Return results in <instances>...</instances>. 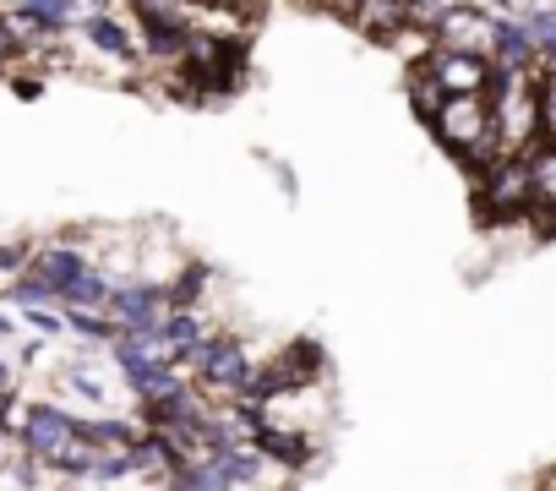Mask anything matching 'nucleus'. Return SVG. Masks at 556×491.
Instances as JSON below:
<instances>
[{
    "label": "nucleus",
    "instance_id": "f3484780",
    "mask_svg": "<svg viewBox=\"0 0 556 491\" xmlns=\"http://www.w3.org/2000/svg\"><path fill=\"white\" fill-rule=\"evenodd\" d=\"M66 388H72L77 399H88L93 410H104V404H110V388H104V382H99V377H93V372H88L83 361H77V366L66 372Z\"/></svg>",
    "mask_w": 556,
    "mask_h": 491
},
{
    "label": "nucleus",
    "instance_id": "6e6552de",
    "mask_svg": "<svg viewBox=\"0 0 556 491\" xmlns=\"http://www.w3.org/2000/svg\"><path fill=\"white\" fill-rule=\"evenodd\" d=\"M77 28H83V39H88L93 50H104L110 61H142V28H137L131 12H99V17H83Z\"/></svg>",
    "mask_w": 556,
    "mask_h": 491
},
{
    "label": "nucleus",
    "instance_id": "9b49d317",
    "mask_svg": "<svg viewBox=\"0 0 556 491\" xmlns=\"http://www.w3.org/2000/svg\"><path fill=\"white\" fill-rule=\"evenodd\" d=\"M529 180H534V207H556V142L551 137L529 148Z\"/></svg>",
    "mask_w": 556,
    "mask_h": 491
},
{
    "label": "nucleus",
    "instance_id": "f257e3e1",
    "mask_svg": "<svg viewBox=\"0 0 556 491\" xmlns=\"http://www.w3.org/2000/svg\"><path fill=\"white\" fill-rule=\"evenodd\" d=\"M431 137L458 153L464 164H491L502 148H496V126H491V99L485 93H442V104L431 110Z\"/></svg>",
    "mask_w": 556,
    "mask_h": 491
},
{
    "label": "nucleus",
    "instance_id": "f03ea898",
    "mask_svg": "<svg viewBox=\"0 0 556 491\" xmlns=\"http://www.w3.org/2000/svg\"><path fill=\"white\" fill-rule=\"evenodd\" d=\"M256 366V355H251V344L240 339V333H202V344L186 355V372H191V382L207 393V399H235V388L245 382V372Z\"/></svg>",
    "mask_w": 556,
    "mask_h": 491
},
{
    "label": "nucleus",
    "instance_id": "a878e982",
    "mask_svg": "<svg viewBox=\"0 0 556 491\" xmlns=\"http://www.w3.org/2000/svg\"><path fill=\"white\" fill-rule=\"evenodd\" d=\"M12 7H17V0H12Z\"/></svg>",
    "mask_w": 556,
    "mask_h": 491
},
{
    "label": "nucleus",
    "instance_id": "4be33fe9",
    "mask_svg": "<svg viewBox=\"0 0 556 491\" xmlns=\"http://www.w3.org/2000/svg\"><path fill=\"white\" fill-rule=\"evenodd\" d=\"M0 393H17V366L0 355Z\"/></svg>",
    "mask_w": 556,
    "mask_h": 491
},
{
    "label": "nucleus",
    "instance_id": "7ed1b4c3",
    "mask_svg": "<svg viewBox=\"0 0 556 491\" xmlns=\"http://www.w3.org/2000/svg\"><path fill=\"white\" fill-rule=\"evenodd\" d=\"M475 191L480 207L496 218H513L523 207H534V180H529V153H496L491 164L475 169Z\"/></svg>",
    "mask_w": 556,
    "mask_h": 491
},
{
    "label": "nucleus",
    "instance_id": "b1692460",
    "mask_svg": "<svg viewBox=\"0 0 556 491\" xmlns=\"http://www.w3.org/2000/svg\"><path fill=\"white\" fill-rule=\"evenodd\" d=\"M333 7H355V0H333Z\"/></svg>",
    "mask_w": 556,
    "mask_h": 491
},
{
    "label": "nucleus",
    "instance_id": "dca6fc26",
    "mask_svg": "<svg viewBox=\"0 0 556 491\" xmlns=\"http://www.w3.org/2000/svg\"><path fill=\"white\" fill-rule=\"evenodd\" d=\"M534 93H540V137L556 142V66H545L534 77Z\"/></svg>",
    "mask_w": 556,
    "mask_h": 491
},
{
    "label": "nucleus",
    "instance_id": "ddd939ff",
    "mask_svg": "<svg viewBox=\"0 0 556 491\" xmlns=\"http://www.w3.org/2000/svg\"><path fill=\"white\" fill-rule=\"evenodd\" d=\"M137 431H142V420H126V415H83V437L99 448H131Z\"/></svg>",
    "mask_w": 556,
    "mask_h": 491
},
{
    "label": "nucleus",
    "instance_id": "9d476101",
    "mask_svg": "<svg viewBox=\"0 0 556 491\" xmlns=\"http://www.w3.org/2000/svg\"><path fill=\"white\" fill-rule=\"evenodd\" d=\"M110 290H115V279L88 263L72 285H61V306H99V312H104V306H110Z\"/></svg>",
    "mask_w": 556,
    "mask_h": 491
},
{
    "label": "nucleus",
    "instance_id": "0eeeda50",
    "mask_svg": "<svg viewBox=\"0 0 556 491\" xmlns=\"http://www.w3.org/2000/svg\"><path fill=\"white\" fill-rule=\"evenodd\" d=\"M491 23L485 12L475 7H442L431 17V45H447V50H469V55H491Z\"/></svg>",
    "mask_w": 556,
    "mask_h": 491
},
{
    "label": "nucleus",
    "instance_id": "a211bd4d",
    "mask_svg": "<svg viewBox=\"0 0 556 491\" xmlns=\"http://www.w3.org/2000/svg\"><path fill=\"white\" fill-rule=\"evenodd\" d=\"M409 99H415V115H420V121H431V110L442 104V88H437L420 66H409Z\"/></svg>",
    "mask_w": 556,
    "mask_h": 491
},
{
    "label": "nucleus",
    "instance_id": "5701e85b",
    "mask_svg": "<svg viewBox=\"0 0 556 491\" xmlns=\"http://www.w3.org/2000/svg\"><path fill=\"white\" fill-rule=\"evenodd\" d=\"M12 333H17V323H12V317H7V312H0V344H7V339H12Z\"/></svg>",
    "mask_w": 556,
    "mask_h": 491
},
{
    "label": "nucleus",
    "instance_id": "393cba45",
    "mask_svg": "<svg viewBox=\"0 0 556 491\" xmlns=\"http://www.w3.org/2000/svg\"><path fill=\"white\" fill-rule=\"evenodd\" d=\"M496 7H507V0H496Z\"/></svg>",
    "mask_w": 556,
    "mask_h": 491
},
{
    "label": "nucleus",
    "instance_id": "423d86ee",
    "mask_svg": "<svg viewBox=\"0 0 556 491\" xmlns=\"http://www.w3.org/2000/svg\"><path fill=\"white\" fill-rule=\"evenodd\" d=\"M415 66H420L442 93H485V88H491V55H469V50L431 45Z\"/></svg>",
    "mask_w": 556,
    "mask_h": 491
},
{
    "label": "nucleus",
    "instance_id": "aec40b11",
    "mask_svg": "<svg viewBox=\"0 0 556 491\" xmlns=\"http://www.w3.org/2000/svg\"><path fill=\"white\" fill-rule=\"evenodd\" d=\"M502 12H507V17H551L556 0H507Z\"/></svg>",
    "mask_w": 556,
    "mask_h": 491
},
{
    "label": "nucleus",
    "instance_id": "f8f14e48",
    "mask_svg": "<svg viewBox=\"0 0 556 491\" xmlns=\"http://www.w3.org/2000/svg\"><path fill=\"white\" fill-rule=\"evenodd\" d=\"M17 12L39 28V34H61L77 28V0H17Z\"/></svg>",
    "mask_w": 556,
    "mask_h": 491
},
{
    "label": "nucleus",
    "instance_id": "4468645a",
    "mask_svg": "<svg viewBox=\"0 0 556 491\" xmlns=\"http://www.w3.org/2000/svg\"><path fill=\"white\" fill-rule=\"evenodd\" d=\"M61 317H66V328L72 333H83L88 344H110L121 328H115V317L110 312H99V306H61Z\"/></svg>",
    "mask_w": 556,
    "mask_h": 491
},
{
    "label": "nucleus",
    "instance_id": "1a4fd4ad",
    "mask_svg": "<svg viewBox=\"0 0 556 491\" xmlns=\"http://www.w3.org/2000/svg\"><path fill=\"white\" fill-rule=\"evenodd\" d=\"M28 268H34V274H45V279L61 290V285H72V279L88 268V257L77 252V246H66V240H50V246H34Z\"/></svg>",
    "mask_w": 556,
    "mask_h": 491
},
{
    "label": "nucleus",
    "instance_id": "412c9836",
    "mask_svg": "<svg viewBox=\"0 0 556 491\" xmlns=\"http://www.w3.org/2000/svg\"><path fill=\"white\" fill-rule=\"evenodd\" d=\"M34 246H0V268H28Z\"/></svg>",
    "mask_w": 556,
    "mask_h": 491
},
{
    "label": "nucleus",
    "instance_id": "39448f33",
    "mask_svg": "<svg viewBox=\"0 0 556 491\" xmlns=\"http://www.w3.org/2000/svg\"><path fill=\"white\" fill-rule=\"evenodd\" d=\"M175 301H169V285H159V279H115V290H110V317H115V328L121 333H148V328H159V317L169 312Z\"/></svg>",
    "mask_w": 556,
    "mask_h": 491
},
{
    "label": "nucleus",
    "instance_id": "2eb2a0df",
    "mask_svg": "<svg viewBox=\"0 0 556 491\" xmlns=\"http://www.w3.org/2000/svg\"><path fill=\"white\" fill-rule=\"evenodd\" d=\"M7 301H12V306H61V290H55L45 274L23 268V274H17V285L7 290Z\"/></svg>",
    "mask_w": 556,
    "mask_h": 491
},
{
    "label": "nucleus",
    "instance_id": "6ab92c4d",
    "mask_svg": "<svg viewBox=\"0 0 556 491\" xmlns=\"http://www.w3.org/2000/svg\"><path fill=\"white\" fill-rule=\"evenodd\" d=\"M23 323H28L39 339H55V333H66V317H61V306H23Z\"/></svg>",
    "mask_w": 556,
    "mask_h": 491
},
{
    "label": "nucleus",
    "instance_id": "20e7f679",
    "mask_svg": "<svg viewBox=\"0 0 556 491\" xmlns=\"http://www.w3.org/2000/svg\"><path fill=\"white\" fill-rule=\"evenodd\" d=\"M77 437H83V415L66 410V404H28V415L17 426L23 453L39 458V464H55L66 453V442H77Z\"/></svg>",
    "mask_w": 556,
    "mask_h": 491
}]
</instances>
